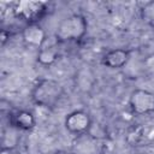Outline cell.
I'll return each instance as SVG.
<instances>
[{"mask_svg": "<svg viewBox=\"0 0 154 154\" xmlns=\"http://www.w3.org/2000/svg\"><path fill=\"white\" fill-rule=\"evenodd\" d=\"M63 96V87L54 79L42 78L31 90L32 101L45 108H53Z\"/></svg>", "mask_w": 154, "mask_h": 154, "instance_id": "1", "label": "cell"}, {"mask_svg": "<svg viewBox=\"0 0 154 154\" xmlns=\"http://www.w3.org/2000/svg\"><path fill=\"white\" fill-rule=\"evenodd\" d=\"M87 26V20L82 14H71L58 24L54 37L57 42L78 41L85 35Z\"/></svg>", "mask_w": 154, "mask_h": 154, "instance_id": "2", "label": "cell"}, {"mask_svg": "<svg viewBox=\"0 0 154 154\" xmlns=\"http://www.w3.org/2000/svg\"><path fill=\"white\" fill-rule=\"evenodd\" d=\"M47 2L41 0H22L14 4L13 13L17 18L30 23H37L47 10Z\"/></svg>", "mask_w": 154, "mask_h": 154, "instance_id": "3", "label": "cell"}, {"mask_svg": "<svg viewBox=\"0 0 154 154\" xmlns=\"http://www.w3.org/2000/svg\"><path fill=\"white\" fill-rule=\"evenodd\" d=\"M129 107L137 116L154 112V93L146 89L132 90L129 96Z\"/></svg>", "mask_w": 154, "mask_h": 154, "instance_id": "4", "label": "cell"}, {"mask_svg": "<svg viewBox=\"0 0 154 154\" xmlns=\"http://www.w3.org/2000/svg\"><path fill=\"white\" fill-rule=\"evenodd\" d=\"M101 150L102 144L100 138L91 135L90 132H85L75 136L70 152L72 154H101Z\"/></svg>", "mask_w": 154, "mask_h": 154, "instance_id": "5", "label": "cell"}, {"mask_svg": "<svg viewBox=\"0 0 154 154\" xmlns=\"http://www.w3.org/2000/svg\"><path fill=\"white\" fill-rule=\"evenodd\" d=\"M64 125L70 134L78 136V135L89 132V129L91 126V118L88 112L83 109H77L69 113L65 117Z\"/></svg>", "mask_w": 154, "mask_h": 154, "instance_id": "6", "label": "cell"}, {"mask_svg": "<svg viewBox=\"0 0 154 154\" xmlns=\"http://www.w3.org/2000/svg\"><path fill=\"white\" fill-rule=\"evenodd\" d=\"M22 38L26 46L40 49L46 42L47 36L45 29L38 23H30L24 26L22 31Z\"/></svg>", "mask_w": 154, "mask_h": 154, "instance_id": "7", "label": "cell"}, {"mask_svg": "<svg viewBox=\"0 0 154 154\" xmlns=\"http://www.w3.org/2000/svg\"><path fill=\"white\" fill-rule=\"evenodd\" d=\"M130 59V51L123 48H116L108 51L101 59V64L108 69L118 70L124 67Z\"/></svg>", "mask_w": 154, "mask_h": 154, "instance_id": "8", "label": "cell"}, {"mask_svg": "<svg viewBox=\"0 0 154 154\" xmlns=\"http://www.w3.org/2000/svg\"><path fill=\"white\" fill-rule=\"evenodd\" d=\"M11 124H13L19 130L28 131V130H31V129L35 128L36 119H35V117L31 112L25 111V109H20V111H17L12 116Z\"/></svg>", "mask_w": 154, "mask_h": 154, "instance_id": "9", "label": "cell"}, {"mask_svg": "<svg viewBox=\"0 0 154 154\" xmlns=\"http://www.w3.org/2000/svg\"><path fill=\"white\" fill-rule=\"evenodd\" d=\"M59 57L58 46L54 43H43V46L37 52V61L43 66H49L55 63Z\"/></svg>", "mask_w": 154, "mask_h": 154, "instance_id": "10", "label": "cell"}, {"mask_svg": "<svg viewBox=\"0 0 154 154\" xmlns=\"http://www.w3.org/2000/svg\"><path fill=\"white\" fill-rule=\"evenodd\" d=\"M18 130L13 124H10L8 128H6L2 132L1 136V150H12L13 148L17 147L18 141H19V135Z\"/></svg>", "mask_w": 154, "mask_h": 154, "instance_id": "11", "label": "cell"}, {"mask_svg": "<svg viewBox=\"0 0 154 154\" xmlns=\"http://www.w3.org/2000/svg\"><path fill=\"white\" fill-rule=\"evenodd\" d=\"M141 18L148 26L154 29V1L144 4V6L141 8Z\"/></svg>", "mask_w": 154, "mask_h": 154, "instance_id": "12", "label": "cell"}, {"mask_svg": "<svg viewBox=\"0 0 154 154\" xmlns=\"http://www.w3.org/2000/svg\"><path fill=\"white\" fill-rule=\"evenodd\" d=\"M6 40H7V34H6L5 30H2L1 31V45H5Z\"/></svg>", "mask_w": 154, "mask_h": 154, "instance_id": "13", "label": "cell"}, {"mask_svg": "<svg viewBox=\"0 0 154 154\" xmlns=\"http://www.w3.org/2000/svg\"><path fill=\"white\" fill-rule=\"evenodd\" d=\"M54 154H72V153L71 152H63V150H60V152H57Z\"/></svg>", "mask_w": 154, "mask_h": 154, "instance_id": "14", "label": "cell"}]
</instances>
